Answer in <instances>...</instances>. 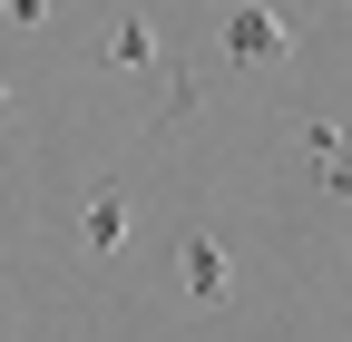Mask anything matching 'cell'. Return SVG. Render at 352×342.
I'll return each mask as SVG.
<instances>
[{
  "mask_svg": "<svg viewBox=\"0 0 352 342\" xmlns=\"http://www.w3.org/2000/svg\"><path fill=\"white\" fill-rule=\"evenodd\" d=\"M176 284H186L196 313H226V304H235V254L215 244L206 225H186V235H176Z\"/></svg>",
  "mask_w": 352,
  "mask_h": 342,
  "instance_id": "obj_1",
  "label": "cell"
},
{
  "mask_svg": "<svg viewBox=\"0 0 352 342\" xmlns=\"http://www.w3.org/2000/svg\"><path fill=\"white\" fill-rule=\"evenodd\" d=\"M215 39H226V59H235V69H284V59H294V30L264 10V0H235Z\"/></svg>",
  "mask_w": 352,
  "mask_h": 342,
  "instance_id": "obj_2",
  "label": "cell"
},
{
  "mask_svg": "<svg viewBox=\"0 0 352 342\" xmlns=\"http://www.w3.org/2000/svg\"><path fill=\"white\" fill-rule=\"evenodd\" d=\"M118 244H127V186H98V196H88V216H78V254H88V264H108Z\"/></svg>",
  "mask_w": 352,
  "mask_h": 342,
  "instance_id": "obj_3",
  "label": "cell"
},
{
  "mask_svg": "<svg viewBox=\"0 0 352 342\" xmlns=\"http://www.w3.org/2000/svg\"><path fill=\"white\" fill-rule=\"evenodd\" d=\"M294 147L323 166V196H342V205H352V157H342V127H333V117H294Z\"/></svg>",
  "mask_w": 352,
  "mask_h": 342,
  "instance_id": "obj_4",
  "label": "cell"
},
{
  "mask_svg": "<svg viewBox=\"0 0 352 342\" xmlns=\"http://www.w3.org/2000/svg\"><path fill=\"white\" fill-rule=\"evenodd\" d=\"M0 20H10V30H39V20H50V0H0Z\"/></svg>",
  "mask_w": 352,
  "mask_h": 342,
  "instance_id": "obj_5",
  "label": "cell"
},
{
  "mask_svg": "<svg viewBox=\"0 0 352 342\" xmlns=\"http://www.w3.org/2000/svg\"><path fill=\"white\" fill-rule=\"evenodd\" d=\"M0 117H10V89H0Z\"/></svg>",
  "mask_w": 352,
  "mask_h": 342,
  "instance_id": "obj_6",
  "label": "cell"
},
{
  "mask_svg": "<svg viewBox=\"0 0 352 342\" xmlns=\"http://www.w3.org/2000/svg\"><path fill=\"white\" fill-rule=\"evenodd\" d=\"M226 10H235V0H226Z\"/></svg>",
  "mask_w": 352,
  "mask_h": 342,
  "instance_id": "obj_7",
  "label": "cell"
}]
</instances>
